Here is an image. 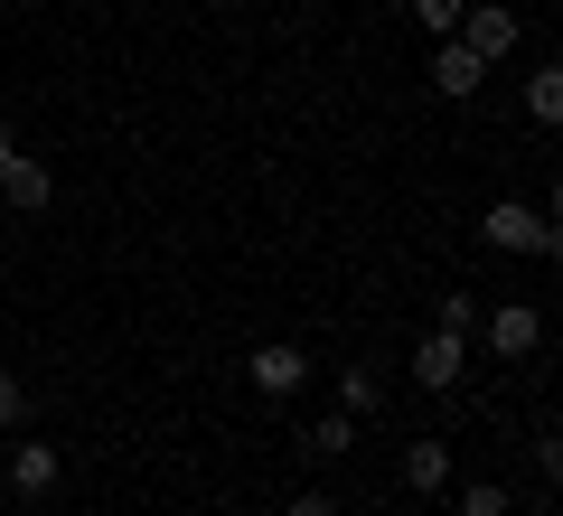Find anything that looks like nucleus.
Listing matches in <instances>:
<instances>
[{"label":"nucleus","mask_w":563,"mask_h":516,"mask_svg":"<svg viewBox=\"0 0 563 516\" xmlns=\"http://www.w3.org/2000/svg\"><path fill=\"white\" fill-rule=\"evenodd\" d=\"M451 39H461L479 66H498V57H517V39H526V29H517V10H507V0H470Z\"/></svg>","instance_id":"nucleus-1"},{"label":"nucleus","mask_w":563,"mask_h":516,"mask_svg":"<svg viewBox=\"0 0 563 516\" xmlns=\"http://www.w3.org/2000/svg\"><path fill=\"white\" fill-rule=\"evenodd\" d=\"M479 235L498 244V254H554V217H544V207H517V198H498L479 217Z\"/></svg>","instance_id":"nucleus-2"},{"label":"nucleus","mask_w":563,"mask_h":516,"mask_svg":"<svg viewBox=\"0 0 563 516\" xmlns=\"http://www.w3.org/2000/svg\"><path fill=\"white\" fill-rule=\"evenodd\" d=\"M244 385H254V395H301V385H310V358L291 348V338H273V348L244 358Z\"/></svg>","instance_id":"nucleus-3"},{"label":"nucleus","mask_w":563,"mask_h":516,"mask_svg":"<svg viewBox=\"0 0 563 516\" xmlns=\"http://www.w3.org/2000/svg\"><path fill=\"white\" fill-rule=\"evenodd\" d=\"M488 348H498V358H536L544 348V310L536 300H498V310H488Z\"/></svg>","instance_id":"nucleus-4"},{"label":"nucleus","mask_w":563,"mask_h":516,"mask_svg":"<svg viewBox=\"0 0 563 516\" xmlns=\"http://www.w3.org/2000/svg\"><path fill=\"white\" fill-rule=\"evenodd\" d=\"M0 198L20 207V217H38V207L57 198V179H47V160H29V151H0Z\"/></svg>","instance_id":"nucleus-5"},{"label":"nucleus","mask_w":563,"mask_h":516,"mask_svg":"<svg viewBox=\"0 0 563 516\" xmlns=\"http://www.w3.org/2000/svg\"><path fill=\"white\" fill-rule=\"evenodd\" d=\"M479 76H488V66L470 57L461 39H442V47H432V95H451V103H470V95H479Z\"/></svg>","instance_id":"nucleus-6"},{"label":"nucleus","mask_w":563,"mask_h":516,"mask_svg":"<svg viewBox=\"0 0 563 516\" xmlns=\"http://www.w3.org/2000/svg\"><path fill=\"white\" fill-rule=\"evenodd\" d=\"M413 376L442 395V385H461V338L451 329H422V348H413Z\"/></svg>","instance_id":"nucleus-7"},{"label":"nucleus","mask_w":563,"mask_h":516,"mask_svg":"<svg viewBox=\"0 0 563 516\" xmlns=\"http://www.w3.org/2000/svg\"><path fill=\"white\" fill-rule=\"evenodd\" d=\"M10 488H20V497L57 488V441H20V451H10Z\"/></svg>","instance_id":"nucleus-8"},{"label":"nucleus","mask_w":563,"mask_h":516,"mask_svg":"<svg viewBox=\"0 0 563 516\" xmlns=\"http://www.w3.org/2000/svg\"><path fill=\"white\" fill-rule=\"evenodd\" d=\"M404 488H451V441H413V451H404Z\"/></svg>","instance_id":"nucleus-9"},{"label":"nucleus","mask_w":563,"mask_h":516,"mask_svg":"<svg viewBox=\"0 0 563 516\" xmlns=\"http://www.w3.org/2000/svg\"><path fill=\"white\" fill-rule=\"evenodd\" d=\"M347 441H357V414H329V422H310V432H301V451L310 460H339Z\"/></svg>","instance_id":"nucleus-10"},{"label":"nucleus","mask_w":563,"mask_h":516,"mask_svg":"<svg viewBox=\"0 0 563 516\" xmlns=\"http://www.w3.org/2000/svg\"><path fill=\"white\" fill-rule=\"evenodd\" d=\"M526 113H536V122H563V66H536V76H526Z\"/></svg>","instance_id":"nucleus-11"},{"label":"nucleus","mask_w":563,"mask_h":516,"mask_svg":"<svg viewBox=\"0 0 563 516\" xmlns=\"http://www.w3.org/2000/svg\"><path fill=\"white\" fill-rule=\"evenodd\" d=\"M376 404H385V385L366 376V366H347V376H339V414H357V422H366Z\"/></svg>","instance_id":"nucleus-12"},{"label":"nucleus","mask_w":563,"mask_h":516,"mask_svg":"<svg viewBox=\"0 0 563 516\" xmlns=\"http://www.w3.org/2000/svg\"><path fill=\"white\" fill-rule=\"evenodd\" d=\"M432 329H451V338H470V329H479V300H470V292H451V300H432Z\"/></svg>","instance_id":"nucleus-13"},{"label":"nucleus","mask_w":563,"mask_h":516,"mask_svg":"<svg viewBox=\"0 0 563 516\" xmlns=\"http://www.w3.org/2000/svg\"><path fill=\"white\" fill-rule=\"evenodd\" d=\"M461 516H507V488H498V479H470V488H461Z\"/></svg>","instance_id":"nucleus-14"},{"label":"nucleus","mask_w":563,"mask_h":516,"mask_svg":"<svg viewBox=\"0 0 563 516\" xmlns=\"http://www.w3.org/2000/svg\"><path fill=\"white\" fill-rule=\"evenodd\" d=\"M461 10H470V0H413V20L432 29V39H451V29H461Z\"/></svg>","instance_id":"nucleus-15"},{"label":"nucleus","mask_w":563,"mask_h":516,"mask_svg":"<svg viewBox=\"0 0 563 516\" xmlns=\"http://www.w3.org/2000/svg\"><path fill=\"white\" fill-rule=\"evenodd\" d=\"M20 414H29V385H20V376H0V432H20Z\"/></svg>","instance_id":"nucleus-16"},{"label":"nucleus","mask_w":563,"mask_h":516,"mask_svg":"<svg viewBox=\"0 0 563 516\" xmlns=\"http://www.w3.org/2000/svg\"><path fill=\"white\" fill-rule=\"evenodd\" d=\"M282 516H339V497H320V488H301V497H282Z\"/></svg>","instance_id":"nucleus-17"},{"label":"nucleus","mask_w":563,"mask_h":516,"mask_svg":"<svg viewBox=\"0 0 563 516\" xmlns=\"http://www.w3.org/2000/svg\"><path fill=\"white\" fill-rule=\"evenodd\" d=\"M0 151H20V122H10V113H0Z\"/></svg>","instance_id":"nucleus-18"}]
</instances>
